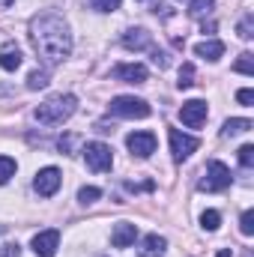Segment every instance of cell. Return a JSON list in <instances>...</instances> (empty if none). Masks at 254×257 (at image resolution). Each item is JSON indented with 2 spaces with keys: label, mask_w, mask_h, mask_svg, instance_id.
<instances>
[{
  "label": "cell",
  "mask_w": 254,
  "mask_h": 257,
  "mask_svg": "<svg viewBox=\"0 0 254 257\" xmlns=\"http://www.w3.org/2000/svg\"><path fill=\"white\" fill-rule=\"evenodd\" d=\"M30 39L39 51V57L45 63H63L66 57L72 54V33H69V24H66L60 15L54 12H45V15H36L30 21Z\"/></svg>",
  "instance_id": "cell-1"
},
{
  "label": "cell",
  "mask_w": 254,
  "mask_h": 257,
  "mask_svg": "<svg viewBox=\"0 0 254 257\" xmlns=\"http://www.w3.org/2000/svg\"><path fill=\"white\" fill-rule=\"evenodd\" d=\"M75 108H78V99L72 93H66V96L60 93V96H51L48 102H42L36 108V120L42 126H63L66 120L75 114Z\"/></svg>",
  "instance_id": "cell-2"
},
{
  "label": "cell",
  "mask_w": 254,
  "mask_h": 257,
  "mask_svg": "<svg viewBox=\"0 0 254 257\" xmlns=\"http://www.w3.org/2000/svg\"><path fill=\"white\" fill-rule=\"evenodd\" d=\"M108 111L114 117H126V120H144V117H150V105L144 99H138V96H117V99H111Z\"/></svg>",
  "instance_id": "cell-3"
},
{
  "label": "cell",
  "mask_w": 254,
  "mask_h": 257,
  "mask_svg": "<svg viewBox=\"0 0 254 257\" xmlns=\"http://www.w3.org/2000/svg\"><path fill=\"white\" fill-rule=\"evenodd\" d=\"M84 162H87L90 171L105 174V171H111V165H114V150H111L108 144H102V141H90V144L84 147Z\"/></svg>",
  "instance_id": "cell-4"
},
{
  "label": "cell",
  "mask_w": 254,
  "mask_h": 257,
  "mask_svg": "<svg viewBox=\"0 0 254 257\" xmlns=\"http://www.w3.org/2000/svg\"><path fill=\"white\" fill-rule=\"evenodd\" d=\"M230 180H233V177H230L227 165H221V162H209L203 180L197 183V189H200V192H224V189L230 186Z\"/></svg>",
  "instance_id": "cell-5"
},
{
  "label": "cell",
  "mask_w": 254,
  "mask_h": 257,
  "mask_svg": "<svg viewBox=\"0 0 254 257\" xmlns=\"http://www.w3.org/2000/svg\"><path fill=\"white\" fill-rule=\"evenodd\" d=\"M168 138H171V153H174V162H186L191 153L200 147V141H197L194 135H186V132H180V128H171V132H168Z\"/></svg>",
  "instance_id": "cell-6"
},
{
  "label": "cell",
  "mask_w": 254,
  "mask_h": 257,
  "mask_svg": "<svg viewBox=\"0 0 254 257\" xmlns=\"http://www.w3.org/2000/svg\"><path fill=\"white\" fill-rule=\"evenodd\" d=\"M60 183H63L60 168H42V171L36 174V180H33V189H36L39 197H51V194H57Z\"/></svg>",
  "instance_id": "cell-7"
},
{
  "label": "cell",
  "mask_w": 254,
  "mask_h": 257,
  "mask_svg": "<svg viewBox=\"0 0 254 257\" xmlns=\"http://www.w3.org/2000/svg\"><path fill=\"white\" fill-rule=\"evenodd\" d=\"M206 117H209V108H206L203 99H189V102H183V108H180V120L189 128H200L206 123Z\"/></svg>",
  "instance_id": "cell-8"
},
{
  "label": "cell",
  "mask_w": 254,
  "mask_h": 257,
  "mask_svg": "<svg viewBox=\"0 0 254 257\" xmlns=\"http://www.w3.org/2000/svg\"><path fill=\"white\" fill-rule=\"evenodd\" d=\"M126 147L132 150V156L150 159V156L156 153V135H153V132H132L126 138Z\"/></svg>",
  "instance_id": "cell-9"
},
{
  "label": "cell",
  "mask_w": 254,
  "mask_h": 257,
  "mask_svg": "<svg viewBox=\"0 0 254 257\" xmlns=\"http://www.w3.org/2000/svg\"><path fill=\"white\" fill-rule=\"evenodd\" d=\"M30 245H33L36 257H54L57 248H60V230H42V233L33 236Z\"/></svg>",
  "instance_id": "cell-10"
},
{
  "label": "cell",
  "mask_w": 254,
  "mask_h": 257,
  "mask_svg": "<svg viewBox=\"0 0 254 257\" xmlns=\"http://www.w3.org/2000/svg\"><path fill=\"white\" fill-rule=\"evenodd\" d=\"M147 66L141 63H120L114 69V78H120V81H126V84H147Z\"/></svg>",
  "instance_id": "cell-11"
},
{
  "label": "cell",
  "mask_w": 254,
  "mask_h": 257,
  "mask_svg": "<svg viewBox=\"0 0 254 257\" xmlns=\"http://www.w3.org/2000/svg\"><path fill=\"white\" fill-rule=\"evenodd\" d=\"M153 45V36L144 30V27H132L123 33V48L126 51H144V48H150Z\"/></svg>",
  "instance_id": "cell-12"
},
{
  "label": "cell",
  "mask_w": 254,
  "mask_h": 257,
  "mask_svg": "<svg viewBox=\"0 0 254 257\" xmlns=\"http://www.w3.org/2000/svg\"><path fill=\"white\" fill-rule=\"evenodd\" d=\"M135 239H138V227H135L132 221H120V224L111 230V245H114V248H129Z\"/></svg>",
  "instance_id": "cell-13"
},
{
  "label": "cell",
  "mask_w": 254,
  "mask_h": 257,
  "mask_svg": "<svg viewBox=\"0 0 254 257\" xmlns=\"http://www.w3.org/2000/svg\"><path fill=\"white\" fill-rule=\"evenodd\" d=\"M165 248H168V239L159 236V233H150V236L141 239L138 257H165Z\"/></svg>",
  "instance_id": "cell-14"
},
{
  "label": "cell",
  "mask_w": 254,
  "mask_h": 257,
  "mask_svg": "<svg viewBox=\"0 0 254 257\" xmlns=\"http://www.w3.org/2000/svg\"><path fill=\"white\" fill-rule=\"evenodd\" d=\"M21 48L15 45V42H6V45H0V69H6V72H15L18 66H21Z\"/></svg>",
  "instance_id": "cell-15"
},
{
  "label": "cell",
  "mask_w": 254,
  "mask_h": 257,
  "mask_svg": "<svg viewBox=\"0 0 254 257\" xmlns=\"http://www.w3.org/2000/svg\"><path fill=\"white\" fill-rule=\"evenodd\" d=\"M194 54L203 57V60H218L224 54V42L221 39H203V42L194 45Z\"/></svg>",
  "instance_id": "cell-16"
},
{
  "label": "cell",
  "mask_w": 254,
  "mask_h": 257,
  "mask_svg": "<svg viewBox=\"0 0 254 257\" xmlns=\"http://www.w3.org/2000/svg\"><path fill=\"white\" fill-rule=\"evenodd\" d=\"M215 9V0H191L189 3V15L191 18H203Z\"/></svg>",
  "instance_id": "cell-17"
},
{
  "label": "cell",
  "mask_w": 254,
  "mask_h": 257,
  "mask_svg": "<svg viewBox=\"0 0 254 257\" xmlns=\"http://www.w3.org/2000/svg\"><path fill=\"white\" fill-rule=\"evenodd\" d=\"M15 171H18L15 159H9V156H0V186H6V183L15 177Z\"/></svg>",
  "instance_id": "cell-18"
},
{
  "label": "cell",
  "mask_w": 254,
  "mask_h": 257,
  "mask_svg": "<svg viewBox=\"0 0 254 257\" xmlns=\"http://www.w3.org/2000/svg\"><path fill=\"white\" fill-rule=\"evenodd\" d=\"M251 126H254L251 120H227L224 128H221V135H227V138H230V135H242V132H248Z\"/></svg>",
  "instance_id": "cell-19"
},
{
  "label": "cell",
  "mask_w": 254,
  "mask_h": 257,
  "mask_svg": "<svg viewBox=\"0 0 254 257\" xmlns=\"http://www.w3.org/2000/svg\"><path fill=\"white\" fill-rule=\"evenodd\" d=\"M42 87H48V72H45V69L30 72V75H27V90H42Z\"/></svg>",
  "instance_id": "cell-20"
},
{
  "label": "cell",
  "mask_w": 254,
  "mask_h": 257,
  "mask_svg": "<svg viewBox=\"0 0 254 257\" xmlns=\"http://www.w3.org/2000/svg\"><path fill=\"white\" fill-rule=\"evenodd\" d=\"M200 224H203V230H218V224H221V215L215 212V209H206L203 215H200Z\"/></svg>",
  "instance_id": "cell-21"
},
{
  "label": "cell",
  "mask_w": 254,
  "mask_h": 257,
  "mask_svg": "<svg viewBox=\"0 0 254 257\" xmlns=\"http://www.w3.org/2000/svg\"><path fill=\"white\" fill-rule=\"evenodd\" d=\"M233 72H239V75H254V57L245 51V54H239V60L233 63Z\"/></svg>",
  "instance_id": "cell-22"
},
{
  "label": "cell",
  "mask_w": 254,
  "mask_h": 257,
  "mask_svg": "<svg viewBox=\"0 0 254 257\" xmlns=\"http://www.w3.org/2000/svg\"><path fill=\"white\" fill-rule=\"evenodd\" d=\"M177 84H180V90H189L191 84H194V66L191 63L180 66V81H177Z\"/></svg>",
  "instance_id": "cell-23"
},
{
  "label": "cell",
  "mask_w": 254,
  "mask_h": 257,
  "mask_svg": "<svg viewBox=\"0 0 254 257\" xmlns=\"http://www.w3.org/2000/svg\"><path fill=\"white\" fill-rule=\"evenodd\" d=\"M236 33H239V39H251V36H254V15H251V12H248L242 21H239Z\"/></svg>",
  "instance_id": "cell-24"
},
{
  "label": "cell",
  "mask_w": 254,
  "mask_h": 257,
  "mask_svg": "<svg viewBox=\"0 0 254 257\" xmlns=\"http://www.w3.org/2000/svg\"><path fill=\"white\" fill-rule=\"evenodd\" d=\"M102 197V192L96 189V186H84V189H78V200L87 206V203H93V200H99Z\"/></svg>",
  "instance_id": "cell-25"
},
{
  "label": "cell",
  "mask_w": 254,
  "mask_h": 257,
  "mask_svg": "<svg viewBox=\"0 0 254 257\" xmlns=\"http://www.w3.org/2000/svg\"><path fill=\"white\" fill-rule=\"evenodd\" d=\"M120 3L123 0H90V6L96 12H114V9H120Z\"/></svg>",
  "instance_id": "cell-26"
},
{
  "label": "cell",
  "mask_w": 254,
  "mask_h": 257,
  "mask_svg": "<svg viewBox=\"0 0 254 257\" xmlns=\"http://www.w3.org/2000/svg\"><path fill=\"white\" fill-rule=\"evenodd\" d=\"M239 230H242L245 236H251L254 233V209H245V212H242V218H239Z\"/></svg>",
  "instance_id": "cell-27"
},
{
  "label": "cell",
  "mask_w": 254,
  "mask_h": 257,
  "mask_svg": "<svg viewBox=\"0 0 254 257\" xmlns=\"http://www.w3.org/2000/svg\"><path fill=\"white\" fill-rule=\"evenodd\" d=\"M239 165H242L245 171L254 165V147H251V144H245V147L239 150Z\"/></svg>",
  "instance_id": "cell-28"
},
{
  "label": "cell",
  "mask_w": 254,
  "mask_h": 257,
  "mask_svg": "<svg viewBox=\"0 0 254 257\" xmlns=\"http://www.w3.org/2000/svg\"><path fill=\"white\" fill-rule=\"evenodd\" d=\"M236 102H239V105H245V108H251V105H254V90H248V87H245V90H239V93H236Z\"/></svg>",
  "instance_id": "cell-29"
},
{
  "label": "cell",
  "mask_w": 254,
  "mask_h": 257,
  "mask_svg": "<svg viewBox=\"0 0 254 257\" xmlns=\"http://www.w3.org/2000/svg\"><path fill=\"white\" fill-rule=\"evenodd\" d=\"M0 257H21V248H18V242H6V245L0 248Z\"/></svg>",
  "instance_id": "cell-30"
},
{
  "label": "cell",
  "mask_w": 254,
  "mask_h": 257,
  "mask_svg": "<svg viewBox=\"0 0 254 257\" xmlns=\"http://www.w3.org/2000/svg\"><path fill=\"white\" fill-rule=\"evenodd\" d=\"M153 63L159 66V69H165V66H168V54L159 51V48H153Z\"/></svg>",
  "instance_id": "cell-31"
},
{
  "label": "cell",
  "mask_w": 254,
  "mask_h": 257,
  "mask_svg": "<svg viewBox=\"0 0 254 257\" xmlns=\"http://www.w3.org/2000/svg\"><path fill=\"white\" fill-rule=\"evenodd\" d=\"M215 257H230V248H221V251H218Z\"/></svg>",
  "instance_id": "cell-32"
},
{
  "label": "cell",
  "mask_w": 254,
  "mask_h": 257,
  "mask_svg": "<svg viewBox=\"0 0 254 257\" xmlns=\"http://www.w3.org/2000/svg\"><path fill=\"white\" fill-rule=\"evenodd\" d=\"M9 3H12V0H0V9H3V6H9Z\"/></svg>",
  "instance_id": "cell-33"
}]
</instances>
